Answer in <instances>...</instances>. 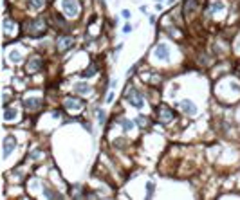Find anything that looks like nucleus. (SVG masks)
Listing matches in <instances>:
<instances>
[{
	"mask_svg": "<svg viewBox=\"0 0 240 200\" xmlns=\"http://www.w3.org/2000/svg\"><path fill=\"white\" fill-rule=\"evenodd\" d=\"M24 29H25V33L31 34V36H40V34L45 33L47 25H45L43 18H33V20H27L24 24Z\"/></svg>",
	"mask_w": 240,
	"mask_h": 200,
	"instance_id": "1",
	"label": "nucleus"
},
{
	"mask_svg": "<svg viewBox=\"0 0 240 200\" xmlns=\"http://www.w3.org/2000/svg\"><path fill=\"white\" fill-rule=\"evenodd\" d=\"M62 7H63V11L67 13L70 18L79 15V4H78V0H62Z\"/></svg>",
	"mask_w": 240,
	"mask_h": 200,
	"instance_id": "2",
	"label": "nucleus"
},
{
	"mask_svg": "<svg viewBox=\"0 0 240 200\" xmlns=\"http://www.w3.org/2000/svg\"><path fill=\"white\" fill-rule=\"evenodd\" d=\"M72 45H74L72 36H62V38L58 40V43H56V49H58V52H67Z\"/></svg>",
	"mask_w": 240,
	"mask_h": 200,
	"instance_id": "3",
	"label": "nucleus"
},
{
	"mask_svg": "<svg viewBox=\"0 0 240 200\" xmlns=\"http://www.w3.org/2000/svg\"><path fill=\"white\" fill-rule=\"evenodd\" d=\"M15 146H16L15 137H13V135H7V137L4 139V159H7V157H9V153L15 150Z\"/></svg>",
	"mask_w": 240,
	"mask_h": 200,
	"instance_id": "4",
	"label": "nucleus"
},
{
	"mask_svg": "<svg viewBox=\"0 0 240 200\" xmlns=\"http://www.w3.org/2000/svg\"><path fill=\"white\" fill-rule=\"evenodd\" d=\"M157 117H159L163 123H170L171 119H173V112H171L168 106H161V108L157 110Z\"/></svg>",
	"mask_w": 240,
	"mask_h": 200,
	"instance_id": "5",
	"label": "nucleus"
},
{
	"mask_svg": "<svg viewBox=\"0 0 240 200\" xmlns=\"http://www.w3.org/2000/svg\"><path fill=\"white\" fill-rule=\"evenodd\" d=\"M197 9H199V0H186V4H184V16L186 18L191 16Z\"/></svg>",
	"mask_w": 240,
	"mask_h": 200,
	"instance_id": "6",
	"label": "nucleus"
},
{
	"mask_svg": "<svg viewBox=\"0 0 240 200\" xmlns=\"http://www.w3.org/2000/svg\"><path fill=\"white\" fill-rule=\"evenodd\" d=\"M81 106H83V101L79 99V98H67L65 99V108L67 110H78Z\"/></svg>",
	"mask_w": 240,
	"mask_h": 200,
	"instance_id": "7",
	"label": "nucleus"
},
{
	"mask_svg": "<svg viewBox=\"0 0 240 200\" xmlns=\"http://www.w3.org/2000/svg\"><path fill=\"white\" fill-rule=\"evenodd\" d=\"M155 56H157L159 60H168V58H170V51H168V47H166L164 43H159V45L155 47Z\"/></svg>",
	"mask_w": 240,
	"mask_h": 200,
	"instance_id": "8",
	"label": "nucleus"
},
{
	"mask_svg": "<svg viewBox=\"0 0 240 200\" xmlns=\"http://www.w3.org/2000/svg\"><path fill=\"white\" fill-rule=\"evenodd\" d=\"M42 65H43V62H42L40 58H33V60L25 65V70H27L29 74H33V72H36V70H40Z\"/></svg>",
	"mask_w": 240,
	"mask_h": 200,
	"instance_id": "9",
	"label": "nucleus"
},
{
	"mask_svg": "<svg viewBox=\"0 0 240 200\" xmlns=\"http://www.w3.org/2000/svg\"><path fill=\"white\" fill-rule=\"evenodd\" d=\"M24 103H25V108L27 110H38L40 105H42V99L40 98H27Z\"/></svg>",
	"mask_w": 240,
	"mask_h": 200,
	"instance_id": "10",
	"label": "nucleus"
},
{
	"mask_svg": "<svg viewBox=\"0 0 240 200\" xmlns=\"http://www.w3.org/2000/svg\"><path fill=\"white\" fill-rule=\"evenodd\" d=\"M181 108H182V110H184L186 114H190V115H193V114L197 112V106H195V105H193L191 101H188V99L181 103Z\"/></svg>",
	"mask_w": 240,
	"mask_h": 200,
	"instance_id": "11",
	"label": "nucleus"
},
{
	"mask_svg": "<svg viewBox=\"0 0 240 200\" xmlns=\"http://www.w3.org/2000/svg\"><path fill=\"white\" fill-rule=\"evenodd\" d=\"M4 31H5V34H16V24L11 22L9 18H5L4 20Z\"/></svg>",
	"mask_w": 240,
	"mask_h": 200,
	"instance_id": "12",
	"label": "nucleus"
},
{
	"mask_svg": "<svg viewBox=\"0 0 240 200\" xmlns=\"http://www.w3.org/2000/svg\"><path fill=\"white\" fill-rule=\"evenodd\" d=\"M74 90H76L78 94H83V96H87V94H90V90H92V88H90L87 83H76V85H74Z\"/></svg>",
	"mask_w": 240,
	"mask_h": 200,
	"instance_id": "13",
	"label": "nucleus"
},
{
	"mask_svg": "<svg viewBox=\"0 0 240 200\" xmlns=\"http://www.w3.org/2000/svg\"><path fill=\"white\" fill-rule=\"evenodd\" d=\"M15 117H16V108H5L4 119H5V121H13Z\"/></svg>",
	"mask_w": 240,
	"mask_h": 200,
	"instance_id": "14",
	"label": "nucleus"
},
{
	"mask_svg": "<svg viewBox=\"0 0 240 200\" xmlns=\"http://www.w3.org/2000/svg\"><path fill=\"white\" fill-rule=\"evenodd\" d=\"M96 72H98V67L94 65V63H90V67H89V68L83 72V78H92Z\"/></svg>",
	"mask_w": 240,
	"mask_h": 200,
	"instance_id": "15",
	"label": "nucleus"
},
{
	"mask_svg": "<svg viewBox=\"0 0 240 200\" xmlns=\"http://www.w3.org/2000/svg\"><path fill=\"white\" fill-rule=\"evenodd\" d=\"M121 125H123L125 132H128V130H132V128H134V123H132V121H128V119H123V121H121Z\"/></svg>",
	"mask_w": 240,
	"mask_h": 200,
	"instance_id": "16",
	"label": "nucleus"
},
{
	"mask_svg": "<svg viewBox=\"0 0 240 200\" xmlns=\"http://www.w3.org/2000/svg\"><path fill=\"white\" fill-rule=\"evenodd\" d=\"M29 2H31V5H33L34 9H40L42 4H43V0H29Z\"/></svg>",
	"mask_w": 240,
	"mask_h": 200,
	"instance_id": "17",
	"label": "nucleus"
},
{
	"mask_svg": "<svg viewBox=\"0 0 240 200\" xmlns=\"http://www.w3.org/2000/svg\"><path fill=\"white\" fill-rule=\"evenodd\" d=\"M211 9H213V11H217V9L220 11V9H224V4H222V2H213V5H211Z\"/></svg>",
	"mask_w": 240,
	"mask_h": 200,
	"instance_id": "18",
	"label": "nucleus"
},
{
	"mask_svg": "<svg viewBox=\"0 0 240 200\" xmlns=\"http://www.w3.org/2000/svg\"><path fill=\"white\" fill-rule=\"evenodd\" d=\"M137 123H139V125H141V126H148V125H150V123H148V119H146V117H137Z\"/></svg>",
	"mask_w": 240,
	"mask_h": 200,
	"instance_id": "19",
	"label": "nucleus"
},
{
	"mask_svg": "<svg viewBox=\"0 0 240 200\" xmlns=\"http://www.w3.org/2000/svg\"><path fill=\"white\" fill-rule=\"evenodd\" d=\"M146 189H148V197H152V195H154V182H148Z\"/></svg>",
	"mask_w": 240,
	"mask_h": 200,
	"instance_id": "20",
	"label": "nucleus"
},
{
	"mask_svg": "<svg viewBox=\"0 0 240 200\" xmlns=\"http://www.w3.org/2000/svg\"><path fill=\"white\" fill-rule=\"evenodd\" d=\"M98 121L100 123H105V112L103 110H98Z\"/></svg>",
	"mask_w": 240,
	"mask_h": 200,
	"instance_id": "21",
	"label": "nucleus"
},
{
	"mask_svg": "<svg viewBox=\"0 0 240 200\" xmlns=\"http://www.w3.org/2000/svg\"><path fill=\"white\" fill-rule=\"evenodd\" d=\"M11 60H16V62H18V60H20V54H18V52H13V54H11Z\"/></svg>",
	"mask_w": 240,
	"mask_h": 200,
	"instance_id": "22",
	"label": "nucleus"
},
{
	"mask_svg": "<svg viewBox=\"0 0 240 200\" xmlns=\"http://www.w3.org/2000/svg\"><path fill=\"white\" fill-rule=\"evenodd\" d=\"M123 31H125V33H130V31H132V25H128V24H127V25L123 27Z\"/></svg>",
	"mask_w": 240,
	"mask_h": 200,
	"instance_id": "23",
	"label": "nucleus"
},
{
	"mask_svg": "<svg viewBox=\"0 0 240 200\" xmlns=\"http://www.w3.org/2000/svg\"><path fill=\"white\" fill-rule=\"evenodd\" d=\"M123 16H125V18H128V16H130V11H128V9H125V11H123Z\"/></svg>",
	"mask_w": 240,
	"mask_h": 200,
	"instance_id": "24",
	"label": "nucleus"
}]
</instances>
